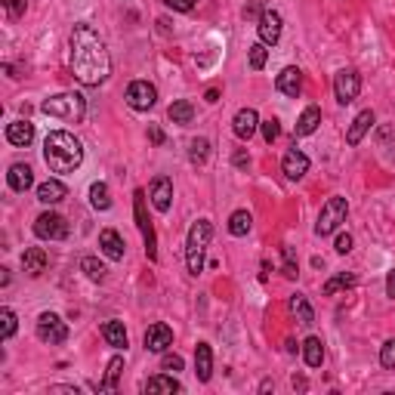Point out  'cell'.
<instances>
[{"label":"cell","instance_id":"obj_1","mask_svg":"<svg viewBox=\"0 0 395 395\" xmlns=\"http://www.w3.org/2000/svg\"><path fill=\"white\" fill-rule=\"evenodd\" d=\"M71 74L84 86H99L111 77V56L96 28L77 22L71 28Z\"/></svg>","mask_w":395,"mask_h":395},{"label":"cell","instance_id":"obj_2","mask_svg":"<svg viewBox=\"0 0 395 395\" xmlns=\"http://www.w3.org/2000/svg\"><path fill=\"white\" fill-rule=\"evenodd\" d=\"M43 160L53 173H74L84 160V145L65 130H53L43 139Z\"/></svg>","mask_w":395,"mask_h":395},{"label":"cell","instance_id":"obj_3","mask_svg":"<svg viewBox=\"0 0 395 395\" xmlns=\"http://www.w3.org/2000/svg\"><path fill=\"white\" fill-rule=\"evenodd\" d=\"M40 111L49 115V117H59V121L80 123L84 115H86V99L80 96V93H56V96L43 99Z\"/></svg>","mask_w":395,"mask_h":395},{"label":"cell","instance_id":"obj_4","mask_svg":"<svg viewBox=\"0 0 395 395\" xmlns=\"http://www.w3.org/2000/svg\"><path fill=\"white\" fill-rule=\"evenodd\" d=\"M213 238V222L210 219H198L195 226L189 228V241H185V265H189L191 275L204 269V253H207V244Z\"/></svg>","mask_w":395,"mask_h":395},{"label":"cell","instance_id":"obj_5","mask_svg":"<svg viewBox=\"0 0 395 395\" xmlns=\"http://www.w3.org/2000/svg\"><path fill=\"white\" fill-rule=\"evenodd\" d=\"M346 213H349L346 198H339V195L327 198L324 207H321V213H318V222H315V235H321V238H324V235H333L346 222Z\"/></svg>","mask_w":395,"mask_h":395},{"label":"cell","instance_id":"obj_6","mask_svg":"<svg viewBox=\"0 0 395 395\" xmlns=\"http://www.w3.org/2000/svg\"><path fill=\"white\" fill-rule=\"evenodd\" d=\"M34 235L40 241H62V238H68L65 216L56 213V210H43V213L34 219Z\"/></svg>","mask_w":395,"mask_h":395},{"label":"cell","instance_id":"obj_7","mask_svg":"<svg viewBox=\"0 0 395 395\" xmlns=\"http://www.w3.org/2000/svg\"><path fill=\"white\" fill-rule=\"evenodd\" d=\"M34 331H37V339H40V343H49V346H59V343H65V339H68L65 321H62L56 312H40V315H37Z\"/></svg>","mask_w":395,"mask_h":395},{"label":"cell","instance_id":"obj_8","mask_svg":"<svg viewBox=\"0 0 395 395\" xmlns=\"http://www.w3.org/2000/svg\"><path fill=\"white\" fill-rule=\"evenodd\" d=\"M333 93H337V102H343V105L355 102L358 93H361V74H358L355 68L337 71V77H333Z\"/></svg>","mask_w":395,"mask_h":395},{"label":"cell","instance_id":"obj_9","mask_svg":"<svg viewBox=\"0 0 395 395\" xmlns=\"http://www.w3.org/2000/svg\"><path fill=\"white\" fill-rule=\"evenodd\" d=\"M133 204H136V226H139L142 241H145V253H148V259H158V241H154V226H152V219L145 216V191H136V195H133Z\"/></svg>","mask_w":395,"mask_h":395},{"label":"cell","instance_id":"obj_10","mask_svg":"<svg viewBox=\"0 0 395 395\" xmlns=\"http://www.w3.org/2000/svg\"><path fill=\"white\" fill-rule=\"evenodd\" d=\"M256 31H259V40H263L265 47H275V43L281 40V31H284V19H281V12H278V10H269V6H265V10L259 12Z\"/></svg>","mask_w":395,"mask_h":395},{"label":"cell","instance_id":"obj_11","mask_svg":"<svg viewBox=\"0 0 395 395\" xmlns=\"http://www.w3.org/2000/svg\"><path fill=\"white\" fill-rule=\"evenodd\" d=\"M154 102H158L154 84H148V80H133V84L127 86V105L133 111H148V108H154Z\"/></svg>","mask_w":395,"mask_h":395},{"label":"cell","instance_id":"obj_12","mask_svg":"<svg viewBox=\"0 0 395 395\" xmlns=\"http://www.w3.org/2000/svg\"><path fill=\"white\" fill-rule=\"evenodd\" d=\"M148 198H152V207L158 213H167L173 204V179L170 176H154L148 185Z\"/></svg>","mask_w":395,"mask_h":395},{"label":"cell","instance_id":"obj_13","mask_svg":"<svg viewBox=\"0 0 395 395\" xmlns=\"http://www.w3.org/2000/svg\"><path fill=\"white\" fill-rule=\"evenodd\" d=\"M145 349L148 352H158V355H164L167 349L173 346V331H170V324H164V321H158V324H152L145 331Z\"/></svg>","mask_w":395,"mask_h":395},{"label":"cell","instance_id":"obj_14","mask_svg":"<svg viewBox=\"0 0 395 395\" xmlns=\"http://www.w3.org/2000/svg\"><path fill=\"white\" fill-rule=\"evenodd\" d=\"M6 142H10V145H16V148H28L31 142H34V123L25 121V117L6 123Z\"/></svg>","mask_w":395,"mask_h":395},{"label":"cell","instance_id":"obj_15","mask_svg":"<svg viewBox=\"0 0 395 395\" xmlns=\"http://www.w3.org/2000/svg\"><path fill=\"white\" fill-rule=\"evenodd\" d=\"M232 130H235V136H238L241 142H247L259 130V115L253 108H241L238 115H235V121H232Z\"/></svg>","mask_w":395,"mask_h":395},{"label":"cell","instance_id":"obj_16","mask_svg":"<svg viewBox=\"0 0 395 395\" xmlns=\"http://www.w3.org/2000/svg\"><path fill=\"white\" fill-rule=\"evenodd\" d=\"M275 86H278V93H284V96L296 99V96H300V90H302V71H300L296 65H287L281 74H278Z\"/></svg>","mask_w":395,"mask_h":395},{"label":"cell","instance_id":"obj_17","mask_svg":"<svg viewBox=\"0 0 395 395\" xmlns=\"http://www.w3.org/2000/svg\"><path fill=\"white\" fill-rule=\"evenodd\" d=\"M281 170H284V176L287 179H302L309 173V158L300 152V148H290L287 154H284V160H281Z\"/></svg>","mask_w":395,"mask_h":395},{"label":"cell","instance_id":"obj_18","mask_svg":"<svg viewBox=\"0 0 395 395\" xmlns=\"http://www.w3.org/2000/svg\"><path fill=\"white\" fill-rule=\"evenodd\" d=\"M374 121H376V117H374V111H370V108L368 111H358L355 121L349 123V130H346V142H349V145H358V142L368 136V130L374 127Z\"/></svg>","mask_w":395,"mask_h":395},{"label":"cell","instance_id":"obj_19","mask_svg":"<svg viewBox=\"0 0 395 395\" xmlns=\"http://www.w3.org/2000/svg\"><path fill=\"white\" fill-rule=\"evenodd\" d=\"M65 198H68V189H65V182H62V179H47V182L37 185V201L47 204V207L65 201Z\"/></svg>","mask_w":395,"mask_h":395},{"label":"cell","instance_id":"obj_20","mask_svg":"<svg viewBox=\"0 0 395 395\" xmlns=\"http://www.w3.org/2000/svg\"><path fill=\"white\" fill-rule=\"evenodd\" d=\"M99 250L117 263V259H123V250H127V247H123V238L115 232V228H102V232H99Z\"/></svg>","mask_w":395,"mask_h":395},{"label":"cell","instance_id":"obj_21","mask_svg":"<svg viewBox=\"0 0 395 395\" xmlns=\"http://www.w3.org/2000/svg\"><path fill=\"white\" fill-rule=\"evenodd\" d=\"M195 374L201 383H207L213 376V349H210V343L195 346Z\"/></svg>","mask_w":395,"mask_h":395},{"label":"cell","instance_id":"obj_22","mask_svg":"<svg viewBox=\"0 0 395 395\" xmlns=\"http://www.w3.org/2000/svg\"><path fill=\"white\" fill-rule=\"evenodd\" d=\"M22 269L31 278H40L47 272V253H43V247H28L22 253Z\"/></svg>","mask_w":395,"mask_h":395},{"label":"cell","instance_id":"obj_23","mask_svg":"<svg viewBox=\"0 0 395 395\" xmlns=\"http://www.w3.org/2000/svg\"><path fill=\"white\" fill-rule=\"evenodd\" d=\"M6 182H10L12 191H28L34 185V170L28 164H12L10 173H6Z\"/></svg>","mask_w":395,"mask_h":395},{"label":"cell","instance_id":"obj_24","mask_svg":"<svg viewBox=\"0 0 395 395\" xmlns=\"http://www.w3.org/2000/svg\"><path fill=\"white\" fill-rule=\"evenodd\" d=\"M142 389H145V392H167V395H173V392H182V383H179L173 374H154V376H148V380L142 383Z\"/></svg>","mask_w":395,"mask_h":395},{"label":"cell","instance_id":"obj_25","mask_svg":"<svg viewBox=\"0 0 395 395\" xmlns=\"http://www.w3.org/2000/svg\"><path fill=\"white\" fill-rule=\"evenodd\" d=\"M290 315H294L296 324H302V327H312L315 324V309H312V302H309L302 294L290 296Z\"/></svg>","mask_w":395,"mask_h":395},{"label":"cell","instance_id":"obj_26","mask_svg":"<svg viewBox=\"0 0 395 395\" xmlns=\"http://www.w3.org/2000/svg\"><path fill=\"white\" fill-rule=\"evenodd\" d=\"M318 123H321V108L318 105H306L300 121H296V136H312L318 130Z\"/></svg>","mask_w":395,"mask_h":395},{"label":"cell","instance_id":"obj_27","mask_svg":"<svg viewBox=\"0 0 395 395\" xmlns=\"http://www.w3.org/2000/svg\"><path fill=\"white\" fill-rule=\"evenodd\" d=\"M102 337H105V343H108L111 349H127V343H130L123 324H121V321H115V318L102 324Z\"/></svg>","mask_w":395,"mask_h":395},{"label":"cell","instance_id":"obj_28","mask_svg":"<svg viewBox=\"0 0 395 395\" xmlns=\"http://www.w3.org/2000/svg\"><path fill=\"white\" fill-rule=\"evenodd\" d=\"M349 287H355V275H352V272H339V275L327 278L324 287H321V294H324V296H337L339 290H349Z\"/></svg>","mask_w":395,"mask_h":395},{"label":"cell","instance_id":"obj_29","mask_svg":"<svg viewBox=\"0 0 395 395\" xmlns=\"http://www.w3.org/2000/svg\"><path fill=\"white\" fill-rule=\"evenodd\" d=\"M302 358H306L309 368H321V361H324V343H321V337H309L302 343Z\"/></svg>","mask_w":395,"mask_h":395},{"label":"cell","instance_id":"obj_30","mask_svg":"<svg viewBox=\"0 0 395 395\" xmlns=\"http://www.w3.org/2000/svg\"><path fill=\"white\" fill-rule=\"evenodd\" d=\"M170 121L179 123V127H185V123H191V117H195V105L189 102V99H176V102L170 105Z\"/></svg>","mask_w":395,"mask_h":395},{"label":"cell","instance_id":"obj_31","mask_svg":"<svg viewBox=\"0 0 395 395\" xmlns=\"http://www.w3.org/2000/svg\"><path fill=\"white\" fill-rule=\"evenodd\" d=\"M121 370H123V358H121V355H115V358L108 361V368H105V380L99 383V392H115Z\"/></svg>","mask_w":395,"mask_h":395},{"label":"cell","instance_id":"obj_32","mask_svg":"<svg viewBox=\"0 0 395 395\" xmlns=\"http://www.w3.org/2000/svg\"><path fill=\"white\" fill-rule=\"evenodd\" d=\"M207 158H210V139L207 136H198V139H191L189 142V160L195 167H204L207 164Z\"/></svg>","mask_w":395,"mask_h":395},{"label":"cell","instance_id":"obj_33","mask_svg":"<svg viewBox=\"0 0 395 395\" xmlns=\"http://www.w3.org/2000/svg\"><path fill=\"white\" fill-rule=\"evenodd\" d=\"M253 226V216L247 213V210H235L232 216H228V232L235 235V238H244L247 232H250Z\"/></svg>","mask_w":395,"mask_h":395},{"label":"cell","instance_id":"obj_34","mask_svg":"<svg viewBox=\"0 0 395 395\" xmlns=\"http://www.w3.org/2000/svg\"><path fill=\"white\" fill-rule=\"evenodd\" d=\"M80 272H84L90 281H105V275H108V269H105V263H99L96 256H84L80 259Z\"/></svg>","mask_w":395,"mask_h":395},{"label":"cell","instance_id":"obj_35","mask_svg":"<svg viewBox=\"0 0 395 395\" xmlns=\"http://www.w3.org/2000/svg\"><path fill=\"white\" fill-rule=\"evenodd\" d=\"M90 204L96 210H108L111 207V191H108V185L105 182H93L90 185Z\"/></svg>","mask_w":395,"mask_h":395},{"label":"cell","instance_id":"obj_36","mask_svg":"<svg viewBox=\"0 0 395 395\" xmlns=\"http://www.w3.org/2000/svg\"><path fill=\"white\" fill-rule=\"evenodd\" d=\"M247 59H250V68H253V71H263L265 62H269V47H265L263 40L253 43V47L247 49Z\"/></svg>","mask_w":395,"mask_h":395},{"label":"cell","instance_id":"obj_37","mask_svg":"<svg viewBox=\"0 0 395 395\" xmlns=\"http://www.w3.org/2000/svg\"><path fill=\"white\" fill-rule=\"evenodd\" d=\"M0 321H3V339H12V333L19 331V318H16V312H12L10 306H3V309H0Z\"/></svg>","mask_w":395,"mask_h":395},{"label":"cell","instance_id":"obj_38","mask_svg":"<svg viewBox=\"0 0 395 395\" xmlns=\"http://www.w3.org/2000/svg\"><path fill=\"white\" fill-rule=\"evenodd\" d=\"M259 130H263V139L269 142V145L278 139V136H281V123H278L275 117H269V121H259Z\"/></svg>","mask_w":395,"mask_h":395},{"label":"cell","instance_id":"obj_39","mask_svg":"<svg viewBox=\"0 0 395 395\" xmlns=\"http://www.w3.org/2000/svg\"><path fill=\"white\" fill-rule=\"evenodd\" d=\"M380 364L386 370H395V339H386L380 349Z\"/></svg>","mask_w":395,"mask_h":395},{"label":"cell","instance_id":"obj_40","mask_svg":"<svg viewBox=\"0 0 395 395\" xmlns=\"http://www.w3.org/2000/svg\"><path fill=\"white\" fill-rule=\"evenodd\" d=\"M281 256H284V275L287 278H296V259H294V250H290V247H281Z\"/></svg>","mask_w":395,"mask_h":395},{"label":"cell","instance_id":"obj_41","mask_svg":"<svg viewBox=\"0 0 395 395\" xmlns=\"http://www.w3.org/2000/svg\"><path fill=\"white\" fill-rule=\"evenodd\" d=\"M182 355H173V352H164V361H160V368L170 370V374H176V370H182Z\"/></svg>","mask_w":395,"mask_h":395},{"label":"cell","instance_id":"obj_42","mask_svg":"<svg viewBox=\"0 0 395 395\" xmlns=\"http://www.w3.org/2000/svg\"><path fill=\"white\" fill-rule=\"evenodd\" d=\"M6 16L10 19H22L25 16V0H3Z\"/></svg>","mask_w":395,"mask_h":395},{"label":"cell","instance_id":"obj_43","mask_svg":"<svg viewBox=\"0 0 395 395\" xmlns=\"http://www.w3.org/2000/svg\"><path fill=\"white\" fill-rule=\"evenodd\" d=\"M352 244H355V241H352V235L343 232V235H337V241H333V250H337V253H349Z\"/></svg>","mask_w":395,"mask_h":395},{"label":"cell","instance_id":"obj_44","mask_svg":"<svg viewBox=\"0 0 395 395\" xmlns=\"http://www.w3.org/2000/svg\"><path fill=\"white\" fill-rule=\"evenodd\" d=\"M170 10H176V12H189V10H195V3L198 0H164Z\"/></svg>","mask_w":395,"mask_h":395},{"label":"cell","instance_id":"obj_45","mask_svg":"<svg viewBox=\"0 0 395 395\" xmlns=\"http://www.w3.org/2000/svg\"><path fill=\"white\" fill-rule=\"evenodd\" d=\"M386 296H389V300H395V269L386 275Z\"/></svg>","mask_w":395,"mask_h":395},{"label":"cell","instance_id":"obj_46","mask_svg":"<svg viewBox=\"0 0 395 395\" xmlns=\"http://www.w3.org/2000/svg\"><path fill=\"white\" fill-rule=\"evenodd\" d=\"M232 160H235V167H247V164H250V158H247V152H244V148H238Z\"/></svg>","mask_w":395,"mask_h":395},{"label":"cell","instance_id":"obj_47","mask_svg":"<svg viewBox=\"0 0 395 395\" xmlns=\"http://www.w3.org/2000/svg\"><path fill=\"white\" fill-rule=\"evenodd\" d=\"M148 139H152L154 145H160V142H164V133H160V127H148Z\"/></svg>","mask_w":395,"mask_h":395},{"label":"cell","instance_id":"obj_48","mask_svg":"<svg viewBox=\"0 0 395 395\" xmlns=\"http://www.w3.org/2000/svg\"><path fill=\"white\" fill-rule=\"evenodd\" d=\"M204 99H207L210 105H213V102H219V90H216V86H210V90L204 93Z\"/></svg>","mask_w":395,"mask_h":395},{"label":"cell","instance_id":"obj_49","mask_svg":"<svg viewBox=\"0 0 395 395\" xmlns=\"http://www.w3.org/2000/svg\"><path fill=\"white\" fill-rule=\"evenodd\" d=\"M53 392H68V395H77V386H53Z\"/></svg>","mask_w":395,"mask_h":395},{"label":"cell","instance_id":"obj_50","mask_svg":"<svg viewBox=\"0 0 395 395\" xmlns=\"http://www.w3.org/2000/svg\"><path fill=\"white\" fill-rule=\"evenodd\" d=\"M294 389H306V380H302V376H294Z\"/></svg>","mask_w":395,"mask_h":395}]
</instances>
